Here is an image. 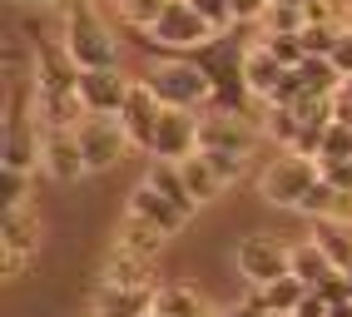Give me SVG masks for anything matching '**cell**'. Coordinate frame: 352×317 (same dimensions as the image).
I'll return each instance as SVG.
<instances>
[{
    "instance_id": "cell-40",
    "label": "cell",
    "mask_w": 352,
    "mask_h": 317,
    "mask_svg": "<svg viewBox=\"0 0 352 317\" xmlns=\"http://www.w3.org/2000/svg\"><path fill=\"white\" fill-rule=\"evenodd\" d=\"M338 99H347V104H352V80H342V89H338Z\"/></svg>"
},
{
    "instance_id": "cell-43",
    "label": "cell",
    "mask_w": 352,
    "mask_h": 317,
    "mask_svg": "<svg viewBox=\"0 0 352 317\" xmlns=\"http://www.w3.org/2000/svg\"><path fill=\"white\" fill-rule=\"evenodd\" d=\"M149 317H159V312H149Z\"/></svg>"
},
{
    "instance_id": "cell-10",
    "label": "cell",
    "mask_w": 352,
    "mask_h": 317,
    "mask_svg": "<svg viewBox=\"0 0 352 317\" xmlns=\"http://www.w3.org/2000/svg\"><path fill=\"white\" fill-rule=\"evenodd\" d=\"M263 129L253 119H239V115H208L199 124V149L204 154H239V158H253Z\"/></svg>"
},
{
    "instance_id": "cell-14",
    "label": "cell",
    "mask_w": 352,
    "mask_h": 317,
    "mask_svg": "<svg viewBox=\"0 0 352 317\" xmlns=\"http://www.w3.org/2000/svg\"><path fill=\"white\" fill-rule=\"evenodd\" d=\"M40 169L55 178V184H75L85 169V154H80V134L75 129H45V144H40Z\"/></svg>"
},
{
    "instance_id": "cell-37",
    "label": "cell",
    "mask_w": 352,
    "mask_h": 317,
    "mask_svg": "<svg viewBox=\"0 0 352 317\" xmlns=\"http://www.w3.org/2000/svg\"><path fill=\"white\" fill-rule=\"evenodd\" d=\"M293 317H327V298H322V292H313V287H308V298H302V307H298Z\"/></svg>"
},
{
    "instance_id": "cell-21",
    "label": "cell",
    "mask_w": 352,
    "mask_h": 317,
    "mask_svg": "<svg viewBox=\"0 0 352 317\" xmlns=\"http://www.w3.org/2000/svg\"><path fill=\"white\" fill-rule=\"evenodd\" d=\"M293 278H298L302 287H322L327 278H338V268H333V258H327L322 248L308 238V243H293Z\"/></svg>"
},
{
    "instance_id": "cell-8",
    "label": "cell",
    "mask_w": 352,
    "mask_h": 317,
    "mask_svg": "<svg viewBox=\"0 0 352 317\" xmlns=\"http://www.w3.org/2000/svg\"><path fill=\"white\" fill-rule=\"evenodd\" d=\"M239 273L248 278V287H268L278 278H293V248H283L268 233H248L239 238Z\"/></svg>"
},
{
    "instance_id": "cell-12",
    "label": "cell",
    "mask_w": 352,
    "mask_h": 317,
    "mask_svg": "<svg viewBox=\"0 0 352 317\" xmlns=\"http://www.w3.org/2000/svg\"><path fill=\"white\" fill-rule=\"evenodd\" d=\"M129 89H134V80H124L120 70H80V104H85V115L120 119Z\"/></svg>"
},
{
    "instance_id": "cell-27",
    "label": "cell",
    "mask_w": 352,
    "mask_h": 317,
    "mask_svg": "<svg viewBox=\"0 0 352 317\" xmlns=\"http://www.w3.org/2000/svg\"><path fill=\"white\" fill-rule=\"evenodd\" d=\"M120 5V20H124V30H149L154 20L169 10V0H114Z\"/></svg>"
},
{
    "instance_id": "cell-25",
    "label": "cell",
    "mask_w": 352,
    "mask_h": 317,
    "mask_svg": "<svg viewBox=\"0 0 352 317\" xmlns=\"http://www.w3.org/2000/svg\"><path fill=\"white\" fill-rule=\"evenodd\" d=\"M144 184L149 189H159L164 198H169V203H179V209H199V203L189 198V184H184V174H179V164H164V158H154V164H149V178H144Z\"/></svg>"
},
{
    "instance_id": "cell-9",
    "label": "cell",
    "mask_w": 352,
    "mask_h": 317,
    "mask_svg": "<svg viewBox=\"0 0 352 317\" xmlns=\"http://www.w3.org/2000/svg\"><path fill=\"white\" fill-rule=\"evenodd\" d=\"M75 134H80V154H85V169H89V174H104V169H114V164H124L129 134H124L120 119L85 115V124H80Z\"/></svg>"
},
{
    "instance_id": "cell-17",
    "label": "cell",
    "mask_w": 352,
    "mask_h": 317,
    "mask_svg": "<svg viewBox=\"0 0 352 317\" xmlns=\"http://www.w3.org/2000/svg\"><path fill=\"white\" fill-rule=\"evenodd\" d=\"M164 248V233L149 228V223H139L124 213V223L114 228V243H109V258H134V263H154V253Z\"/></svg>"
},
{
    "instance_id": "cell-3",
    "label": "cell",
    "mask_w": 352,
    "mask_h": 317,
    "mask_svg": "<svg viewBox=\"0 0 352 317\" xmlns=\"http://www.w3.org/2000/svg\"><path fill=\"white\" fill-rule=\"evenodd\" d=\"M214 35H219V30L208 25L189 0H169V10H164L149 30H129V40H134L144 55H169V60H189V55L204 50Z\"/></svg>"
},
{
    "instance_id": "cell-16",
    "label": "cell",
    "mask_w": 352,
    "mask_h": 317,
    "mask_svg": "<svg viewBox=\"0 0 352 317\" xmlns=\"http://www.w3.org/2000/svg\"><path fill=\"white\" fill-rule=\"evenodd\" d=\"M159 287H100L95 283V307H89V317H149L154 303H159Z\"/></svg>"
},
{
    "instance_id": "cell-13",
    "label": "cell",
    "mask_w": 352,
    "mask_h": 317,
    "mask_svg": "<svg viewBox=\"0 0 352 317\" xmlns=\"http://www.w3.org/2000/svg\"><path fill=\"white\" fill-rule=\"evenodd\" d=\"M159 119H164V104L154 99V89H149L144 80H134L129 99H124V109H120V124H124V134H129V149H144V154H149Z\"/></svg>"
},
{
    "instance_id": "cell-15",
    "label": "cell",
    "mask_w": 352,
    "mask_h": 317,
    "mask_svg": "<svg viewBox=\"0 0 352 317\" xmlns=\"http://www.w3.org/2000/svg\"><path fill=\"white\" fill-rule=\"evenodd\" d=\"M129 218H139V223H149V228H159L164 238L169 233H179L184 223H189L194 213L189 209H179V203H169L159 189H149V184H139L134 193H129Z\"/></svg>"
},
{
    "instance_id": "cell-30",
    "label": "cell",
    "mask_w": 352,
    "mask_h": 317,
    "mask_svg": "<svg viewBox=\"0 0 352 317\" xmlns=\"http://www.w3.org/2000/svg\"><path fill=\"white\" fill-rule=\"evenodd\" d=\"M342 25H302V50H308V60H333V45H338Z\"/></svg>"
},
{
    "instance_id": "cell-18",
    "label": "cell",
    "mask_w": 352,
    "mask_h": 317,
    "mask_svg": "<svg viewBox=\"0 0 352 317\" xmlns=\"http://www.w3.org/2000/svg\"><path fill=\"white\" fill-rule=\"evenodd\" d=\"M243 75H248L253 99H263V104H273V99H278V89H283V80H288V70H283V64H278V60L263 50V45H253V50H248Z\"/></svg>"
},
{
    "instance_id": "cell-5",
    "label": "cell",
    "mask_w": 352,
    "mask_h": 317,
    "mask_svg": "<svg viewBox=\"0 0 352 317\" xmlns=\"http://www.w3.org/2000/svg\"><path fill=\"white\" fill-rule=\"evenodd\" d=\"M322 178V164L318 158H302V154H278L273 164L258 174V193H263V203H273V209H302V198H308L318 189Z\"/></svg>"
},
{
    "instance_id": "cell-32",
    "label": "cell",
    "mask_w": 352,
    "mask_h": 317,
    "mask_svg": "<svg viewBox=\"0 0 352 317\" xmlns=\"http://www.w3.org/2000/svg\"><path fill=\"white\" fill-rule=\"evenodd\" d=\"M302 25H308V15L293 10V5H273V10L263 15V30H268V35H302Z\"/></svg>"
},
{
    "instance_id": "cell-33",
    "label": "cell",
    "mask_w": 352,
    "mask_h": 317,
    "mask_svg": "<svg viewBox=\"0 0 352 317\" xmlns=\"http://www.w3.org/2000/svg\"><path fill=\"white\" fill-rule=\"evenodd\" d=\"M204 154V149H199ZM204 164L219 174V184L228 189V184H239V178L248 174V158H239V154H204Z\"/></svg>"
},
{
    "instance_id": "cell-41",
    "label": "cell",
    "mask_w": 352,
    "mask_h": 317,
    "mask_svg": "<svg viewBox=\"0 0 352 317\" xmlns=\"http://www.w3.org/2000/svg\"><path fill=\"white\" fill-rule=\"evenodd\" d=\"M342 278H347V287H352V268H347V273H342Z\"/></svg>"
},
{
    "instance_id": "cell-26",
    "label": "cell",
    "mask_w": 352,
    "mask_h": 317,
    "mask_svg": "<svg viewBox=\"0 0 352 317\" xmlns=\"http://www.w3.org/2000/svg\"><path fill=\"white\" fill-rule=\"evenodd\" d=\"M179 174H184V184H189V198H194V203H208V198H219V193H223L219 174L204 164V154L184 158V164H179Z\"/></svg>"
},
{
    "instance_id": "cell-19",
    "label": "cell",
    "mask_w": 352,
    "mask_h": 317,
    "mask_svg": "<svg viewBox=\"0 0 352 317\" xmlns=\"http://www.w3.org/2000/svg\"><path fill=\"white\" fill-rule=\"evenodd\" d=\"M154 312H159V317H214V312H208V303H204V292H199L194 283H179V278L159 287Z\"/></svg>"
},
{
    "instance_id": "cell-29",
    "label": "cell",
    "mask_w": 352,
    "mask_h": 317,
    "mask_svg": "<svg viewBox=\"0 0 352 317\" xmlns=\"http://www.w3.org/2000/svg\"><path fill=\"white\" fill-rule=\"evenodd\" d=\"M352 158V129L347 124H333L322 134V149H318V164L327 169V164H347Z\"/></svg>"
},
{
    "instance_id": "cell-1",
    "label": "cell",
    "mask_w": 352,
    "mask_h": 317,
    "mask_svg": "<svg viewBox=\"0 0 352 317\" xmlns=\"http://www.w3.org/2000/svg\"><path fill=\"white\" fill-rule=\"evenodd\" d=\"M30 89H35L40 129H80L85 124L80 119L85 115V104H80V64L69 60L65 40L35 35V75H30Z\"/></svg>"
},
{
    "instance_id": "cell-23",
    "label": "cell",
    "mask_w": 352,
    "mask_h": 317,
    "mask_svg": "<svg viewBox=\"0 0 352 317\" xmlns=\"http://www.w3.org/2000/svg\"><path fill=\"white\" fill-rule=\"evenodd\" d=\"M100 287H159L154 263H134V258H109L100 268Z\"/></svg>"
},
{
    "instance_id": "cell-4",
    "label": "cell",
    "mask_w": 352,
    "mask_h": 317,
    "mask_svg": "<svg viewBox=\"0 0 352 317\" xmlns=\"http://www.w3.org/2000/svg\"><path fill=\"white\" fill-rule=\"evenodd\" d=\"M65 50L80 70H120V40H114L109 20L95 10V0H75L65 10Z\"/></svg>"
},
{
    "instance_id": "cell-39",
    "label": "cell",
    "mask_w": 352,
    "mask_h": 317,
    "mask_svg": "<svg viewBox=\"0 0 352 317\" xmlns=\"http://www.w3.org/2000/svg\"><path fill=\"white\" fill-rule=\"evenodd\" d=\"M273 5H293V10H308L313 0H273Z\"/></svg>"
},
{
    "instance_id": "cell-7",
    "label": "cell",
    "mask_w": 352,
    "mask_h": 317,
    "mask_svg": "<svg viewBox=\"0 0 352 317\" xmlns=\"http://www.w3.org/2000/svg\"><path fill=\"white\" fill-rule=\"evenodd\" d=\"M35 258H40V213L30 203L0 213V273L15 283V278H25V268Z\"/></svg>"
},
{
    "instance_id": "cell-35",
    "label": "cell",
    "mask_w": 352,
    "mask_h": 317,
    "mask_svg": "<svg viewBox=\"0 0 352 317\" xmlns=\"http://www.w3.org/2000/svg\"><path fill=\"white\" fill-rule=\"evenodd\" d=\"M228 10H233V25H258L273 10V0H228Z\"/></svg>"
},
{
    "instance_id": "cell-42",
    "label": "cell",
    "mask_w": 352,
    "mask_h": 317,
    "mask_svg": "<svg viewBox=\"0 0 352 317\" xmlns=\"http://www.w3.org/2000/svg\"><path fill=\"white\" fill-rule=\"evenodd\" d=\"M25 5H35V0H25Z\"/></svg>"
},
{
    "instance_id": "cell-38",
    "label": "cell",
    "mask_w": 352,
    "mask_h": 317,
    "mask_svg": "<svg viewBox=\"0 0 352 317\" xmlns=\"http://www.w3.org/2000/svg\"><path fill=\"white\" fill-rule=\"evenodd\" d=\"M219 317H273V312H263L253 298H243V303H233V307H228V312H219Z\"/></svg>"
},
{
    "instance_id": "cell-24",
    "label": "cell",
    "mask_w": 352,
    "mask_h": 317,
    "mask_svg": "<svg viewBox=\"0 0 352 317\" xmlns=\"http://www.w3.org/2000/svg\"><path fill=\"white\" fill-rule=\"evenodd\" d=\"M298 80H302V95H318V99H338V89H342V75L333 60H302Z\"/></svg>"
},
{
    "instance_id": "cell-20",
    "label": "cell",
    "mask_w": 352,
    "mask_h": 317,
    "mask_svg": "<svg viewBox=\"0 0 352 317\" xmlns=\"http://www.w3.org/2000/svg\"><path fill=\"white\" fill-rule=\"evenodd\" d=\"M248 298L263 307V312H273V317H293V312L302 307V298H308V287H302L298 278H278V283H268V287H253Z\"/></svg>"
},
{
    "instance_id": "cell-11",
    "label": "cell",
    "mask_w": 352,
    "mask_h": 317,
    "mask_svg": "<svg viewBox=\"0 0 352 317\" xmlns=\"http://www.w3.org/2000/svg\"><path fill=\"white\" fill-rule=\"evenodd\" d=\"M199 115L189 109H164V119L154 129V144H149V158H164V164H184V158L199 154Z\"/></svg>"
},
{
    "instance_id": "cell-34",
    "label": "cell",
    "mask_w": 352,
    "mask_h": 317,
    "mask_svg": "<svg viewBox=\"0 0 352 317\" xmlns=\"http://www.w3.org/2000/svg\"><path fill=\"white\" fill-rule=\"evenodd\" d=\"M189 5H194V10H199V15L208 20V25L219 30V35H223V30L233 25V10H228V0H189Z\"/></svg>"
},
{
    "instance_id": "cell-31",
    "label": "cell",
    "mask_w": 352,
    "mask_h": 317,
    "mask_svg": "<svg viewBox=\"0 0 352 317\" xmlns=\"http://www.w3.org/2000/svg\"><path fill=\"white\" fill-rule=\"evenodd\" d=\"M25 193H30V174H15V169H0V209H25Z\"/></svg>"
},
{
    "instance_id": "cell-2",
    "label": "cell",
    "mask_w": 352,
    "mask_h": 317,
    "mask_svg": "<svg viewBox=\"0 0 352 317\" xmlns=\"http://www.w3.org/2000/svg\"><path fill=\"white\" fill-rule=\"evenodd\" d=\"M248 50L253 45H243L239 35H214L204 45V50H194L189 60L204 70V80L214 84V99H208V115H239L248 119V104H253V89H248V75H243V64H248Z\"/></svg>"
},
{
    "instance_id": "cell-22",
    "label": "cell",
    "mask_w": 352,
    "mask_h": 317,
    "mask_svg": "<svg viewBox=\"0 0 352 317\" xmlns=\"http://www.w3.org/2000/svg\"><path fill=\"white\" fill-rule=\"evenodd\" d=\"M313 243L322 248L327 258H333L338 273H347V268H352V223H342V218H322L318 228H313Z\"/></svg>"
},
{
    "instance_id": "cell-28",
    "label": "cell",
    "mask_w": 352,
    "mask_h": 317,
    "mask_svg": "<svg viewBox=\"0 0 352 317\" xmlns=\"http://www.w3.org/2000/svg\"><path fill=\"white\" fill-rule=\"evenodd\" d=\"M258 45H263V50H268L278 64H283V70H298V64L308 60V50H302V40H298V35H263Z\"/></svg>"
},
{
    "instance_id": "cell-6",
    "label": "cell",
    "mask_w": 352,
    "mask_h": 317,
    "mask_svg": "<svg viewBox=\"0 0 352 317\" xmlns=\"http://www.w3.org/2000/svg\"><path fill=\"white\" fill-rule=\"evenodd\" d=\"M144 84L154 89V99L164 109H208V99H214V84L204 80V70L194 60H159L154 70L144 75Z\"/></svg>"
},
{
    "instance_id": "cell-36",
    "label": "cell",
    "mask_w": 352,
    "mask_h": 317,
    "mask_svg": "<svg viewBox=\"0 0 352 317\" xmlns=\"http://www.w3.org/2000/svg\"><path fill=\"white\" fill-rule=\"evenodd\" d=\"M333 64H338V75L352 80V25H342L338 45H333Z\"/></svg>"
}]
</instances>
